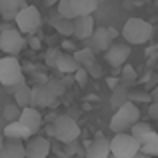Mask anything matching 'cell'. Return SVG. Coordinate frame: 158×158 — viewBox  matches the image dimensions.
<instances>
[{"instance_id": "1", "label": "cell", "mask_w": 158, "mask_h": 158, "mask_svg": "<svg viewBox=\"0 0 158 158\" xmlns=\"http://www.w3.org/2000/svg\"><path fill=\"white\" fill-rule=\"evenodd\" d=\"M140 120V110L134 100H128L124 106L116 108L114 116L110 120V130L112 132H126Z\"/></svg>"}, {"instance_id": "2", "label": "cell", "mask_w": 158, "mask_h": 158, "mask_svg": "<svg viewBox=\"0 0 158 158\" xmlns=\"http://www.w3.org/2000/svg\"><path fill=\"white\" fill-rule=\"evenodd\" d=\"M152 24L142 18H128L122 28V38L128 44H146L152 38Z\"/></svg>"}, {"instance_id": "3", "label": "cell", "mask_w": 158, "mask_h": 158, "mask_svg": "<svg viewBox=\"0 0 158 158\" xmlns=\"http://www.w3.org/2000/svg\"><path fill=\"white\" fill-rule=\"evenodd\" d=\"M142 144L128 132H114V138L110 140V148L112 154L116 158H132L140 152Z\"/></svg>"}, {"instance_id": "4", "label": "cell", "mask_w": 158, "mask_h": 158, "mask_svg": "<svg viewBox=\"0 0 158 158\" xmlns=\"http://www.w3.org/2000/svg\"><path fill=\"white\" fill-rule=\"evenodd\" d=\"M22 66H20L18 58L14 54H8V56L0 58V84L2 86H14L18 82H22Z\"/></svg>"}, {"instance_id": "5", "label": "cell", "mask_w": 158, "mask_h": 158, "mask_svg": "<svg viewBox=\"0 0 158 158\" xmlns=\"http://www.w3.org/2000/svg\"><path fill=\"white\" fill-rule=\"evenodd\" d=\"M80 136V126L76 124V120L70 116L62 114L54 120V138H58L60 142L70 144Z\"/></svg>"}, {"instance_id": "6", "label": "cell", "mask_w": 158, "mask_h": 158, "mask_svg": "<svg viewBox=\"0 0 158 158\" xmlns=\"http://www.w3.org/2000/svg\"><path fill=\"white\" fill-rule=\"evenodd\" d=\"M14 22L24 34H34V32L40 28V24H42V16H40V10L36 6L26 4V6L16 14Z\"/></svg>"}, {"instance_id": "7", "label": "cell", "mask_w": 158, "mask_h": 158, "mask_svg": "<svg viewBox=\"0 0 158 158\" xmlns=\"http://www.w3.org/2000/svg\"><path fill=\"white\" fill-rule=\"evenodd\" d=\"M24 32L20 30L18 26H8L6 30L0 32V50L6 52V54H18L22 50L24 46H26V40H24Z\"/></svg>"}, {"instance_id": "8", "label": "cell", "mask_w": 158, "mask_h": 158, "mask_svg": "<svg viewBox=\"0 0 158 158\" xmlns=\"http://www.w3.org/2000/svg\"><path fill=\"white\" fill-rule=\"evenodd\" d=\"M56 94L48 88L46 82H40V84L32 86V106L36 108H46V106H52L56 102Z\"/></svg>"}, {"instance_id": "9", "label": "cell", "mask_w": 158, "mask_h": 158, "mask_svg": "<svg viewBox=\"0 0 158 158\" xmlns=\"http://www.w3.org/2000/svg\"><path fill=\"white\" fill-rule=\"evenodd\" d=\"M50 154V142L44 136H30L26 144V156L28 158H44Z\"/></svg>"}, {"instance_id": "10", "label": "cell", "mask_w": 158, "mask_h": 158, "mask_svg": "<svg viewBox=\"0 0 158 158\" xmlns=\"http://www.w3.org/2000/svg\"><path fill=\"white\" fill-rule=\"evenodd\" d=\"M128 56H130V46L128 44H114L106 50V62L112 68H122V64H126Z\"/></svg>"}, {"instance_id": "11", "label": "cell", "mask_w": 158, "mask_h": 158, "mask_svg": "<svg viewBox=\"0 0 158 158\" xmlns=\"http://www.w3.org/2000/svg\"><path fill=\"white\" fill-rule=\"evenodd\" d=\"M94 18L92 14H82L74 18V36L78 40H88L94 34Z\"/></svg>"}, {"instance_id": "12", "label": "cell", "mask_w": 158, "mask_h": 158, "mask_svg": "<svg viewBox=\"0 0 158 158\" xmlns=\"http://www.w3.org/2000/svg\"><path fill=\"white\" fill-rule=\"evenodd\" d=\"M112 40L114 38H112L108 28H96L94 34L88 38V46H92L94 50H98V52H106L108 48L112 46Z\"/></svg>"}, {"instance_id": "13", "label": "cell", "mask_w": 158, "mask_h": 158, "mask_svg": "<svg viewBox=\"0 0 158 158\" xmlns=\"http://www.w3.org/2000/svg\"><path fill=\"white\" fill-rule=\"evenodd\" d=\"M20 122L26 124L28 128L32 130V134H36V132L40 130V126H42V114H40L38 110H36V106H24L22 108V114H20Z\"/></svg>"}, {"instance_id": "14", "label": "cell", "mask_w": 158, "mask_h": 158, "mask_svg": "<svg viewBox=\"0 0 158 158\" xmlns=\"http://www.w3.org/2000/svg\"><path fill=\"white\" fill-rule=\"evenodd\" d=\"M4 136L10 138V140H28L34 134H32V130L26 124H22L20 120H14V122H8L4 126Z\"/></svg>"}, {"instance_id": "15", "label": "cell", "mask_w": 158, "mask_h": 158, "mask_svg": "<svg viewBox=\"0 0 158 158\" xmlns=\"http://www.w3.org/2000/svg\"><path fill=\"white\" fill-rule=\"evenodd\" d=\"M108 154H112L110 140H106V138L100 136V138L88 142V148H86V156L88 158H106Z\"/></svg>"}, {"instance_id": "16", "label": "cell", "mask_w": 158, "mask_h": 158, "mask_svg": "<svg viewBox=\"0 0 158 158\" xmlns=\"http://www.w3.org/2000/svg\"><path fill=\"white\" fill-rule=\"evenodd\" d=\"M24 6H26V0H0V14L4 20H14Z\"/></svg>"}, {"instance_id": "17", "label": "cell", "mask_w": 158, "mask_h": 158, "mask_svg": "<svg viewBox=\"0 0 158 158\" xmlns=\"http://www.w3.org/2000/svg\"><path fill=\"white\" fill-rule=\"evenodd\" d=\"M10 88H12V94H14V100L22 108L32 104V88L24 80L18 82V84H14V86H10Z\"/></svg>"}, {"instance_id": "18", "label": "cell", "mask_w": 158, "mask_h": 158, "mask_svg": "<svg viewBox=\"0 0 158 158\" xmlns=\"http://www.w3.org/2000/svg\"><path fill=\"white\" fill-rule=\"evenodd\" d=\"M80 66L82 64L76 60L74 54H60V58H58V62H56L54 68H56L58 72H62V74H74Z\"/></svg>"}, {"instance_id": "19", "label": "cell", "mask_w": 158, "mask_h": 158, "mask_svg": "<svg viewBox=\"0 0 158 158\" xmlns=\"http://www.w3.org/2000/svg\"><path fill=\"white\" fill-rule=\"evenodd\" d=\"M50 24L54 26V30L58 32V34L62 36H74V18H64V16H54V18L50 20Z\"/></svg>"}, {"instance_id": "20", "label": "cell", "mask_w": 158, "mask_h": 158, "mask_svg": "<svg viewBox=\"0 0 158 158\" xmlns=\"http://www.w3.org/2000/svg\"><path fill=\"white\" fill-rule=\"evenodd\" d=\"M130 100V92H128V88H126V84H118L116 88H112V94H110V106L114 108H120V106H124L126 102Z\"/></svg>"}, {"instance_id": "21", "label": "cell", "mask_w": 158, "mask_h": 158, "mask_svg": "<svg viewBox=\"0 0 158 158\" xmlns=\"http://www.w3.org/2000/svg\"><path fill=\"white\" fill-rule=\"evenodd\" d=\"M0 156H4V158H24L26 156V146H24L20 140L8 142L4 148H0Z\"/></svg>"}, {"instance_id": "22", "label": "cell", "mask_w": 158, "mask_h": 158, "mask_svg": "<svg viewBox=\"0 0 158 158\" xmlns=\"http://www.w3.org/2000/svg\"><path fill=\"white\" fill-rule=\"evenodd\" d=\"M98 2L100 0H72V6L76 16H82V14H92L98 8Z\"/></svg>"}, {"instance_id": "23", "label": "cell", "mask_w": 158, "mask_h": 158, "mask_svg": "<svg viewBox=\"0 0 158 158\" xmlns=\"http://www.w3.org/2000/svg\"><path fill=\"white\" fill-rule=\"evenodd\" d=\"M140 152L150 156H158V132L152 130L146 138L142 140V146H140Z\"/></svg>"}, {"instance_id": "24", "label": "cell", "mask_w": 158, "mask_h": 158, "mask_svg": "<svg viewBox=\"0 0 158 158\" xmlns=\"http://www.w3.org/2000/svg\"><path fill=\"white\" fill-rule=\"evenodd\" d=\"M74 56H76V60L80 62L82 66H90L94 60H96V50H94L92 46H84V48L74 50Z\"/></svg>"}, {"instance_id": "25", "label": "cell", "mask_w": 158, "mask_h": 158, "mask_svg": "<svg viewBox=\"0 0 158 158\" xmlns=\"http://www.w3.org/2000/svg\"><path fill=\"white\" fill-rule=\"evenodd\" d=\"M150 132H152V128H150V124H146V122H140V120H138V122H136V124H134V126H132V128H130V134H132V136H134V138H136V140H138V142H140V144H142V140H144V138H146V136H148V134H150Z\"/></svg>"}, {"instance_id": "26", "label": "cell", "mask_w": 158, "mask_h": 158, "mask_svg": "<svg viewBox=\"0 0 158 158\" xmlns=\"http://www.w3.org/2000/svg\"><path fill=\"white\" fill-rule=\"evenodd\" d=\"M20 114H22V106L16 102V104H6L4 106V118L6 122H14V120H20Z\"/></svg>"}, {"instance_id": "27", "label": "cell", "mask_w": 158, "mask_h": 158, "mask_svg": "<svg viewBox=\"0 0 158 158\" xmlns=\"http://www.w3.org/2000/svg\"><path fill=\"white\" fill-rule=\"evenodd\" d=\"M58 14L64 16V18H76L72 0H58Z\"/></svg>"}, {"instance_id": "28", "label": "cell", "mask_w": 158, "mask_h": 158, "mask_svg": "<svg viewBox=\"0 0 158 158\" xmlns=\"http://www.w3.org/2000/svg\"><path fill=\"white\" fill-rule=\"evenodd\" d=\"M120 78H122V84H134L136 82V70L132 68L130 64H122V70H120Z\"/></svg>"}, {"instance_id": "29", "label": "cell", "mask_w": 158, "mask_h": 158, "mask_svg": "<svg viewBox=\"0 0 158 158\" xmlns=\"http://www.w3.org/2000/svg\"><path fill=\"white\" fill-rule=\"evenodd\" d=\"M72 76H74V82H76L78 86H86V84H88V78H90V72H88L86 66H80Z\"/></svg>"}, {"instance_id": "30", "label": "cell", "mask_w": 158, "mask_h": 158, "mask_svg": "<svg viewBox=\"0 0 158 158\" xmlns=\"http://www.w3.org/2000/svg\"><path fill=\"white\" fill-rule=\"evenodd\" d=\"M48 84V88L52 90L56 96H62V94L66 92V84H64V80H58V78H50V80L46 82Z\"/></svg>"}, {"instance_id": "31", "label": "cell", "mask_w": 158, "mask_h": 158, "mask_svg": "<svg viewBox=\"0 0 158 158\" xmlns=\"http://www.w3.org/2000/svg\"><path fill=\"white\" fill-rule=\"evenodd\" d=\"M60 50H56V48H52V50H48L46 52V64L48 66H56V62H58V58H60Z\"/></svg>"}, {"instance_id": "32", "label": "cell", "mask_w": 158, "mask_h": 158, "mask_svg": "<svg viewBox=\"0 0 158 158\" xmlns=\"http://www.w3.org/2000/svg\"><path fill=\"white\" fill-rule=\"evenodd\" d=\"M86 68H88V72H90V78H100L102 76V66L98 64L96 60H94L90 66H86Z\"/></svg>"}, {"instance_id": "33", "label": "cell", "mask_w": 158, "mask_h": 158, "mask_svg": "<svg viewBox=\"0 0 158 158\" xmlns=\"http://www.w3.org/2000/svg\"><path fill=\"white\" fill-rule=\"evenodd\" d=\"M130 100H136V102H148V100H152V94H144V92H130Z\"/></svg>"}, {"instance_id": "34", "label": "cell", "mask_w": 158, "mask_h": 158, "mask_svg": "<svg viewBox=\"0 0 158 158\" xmlns=\"http://www.w3.org/2000/svg\"><path fill=\"white\" fill-rule=\"evenodd\" d=\"M148 114H150L152 120H158V102L152 100V104L148 106Z\"/></svg>"}, {"instance_id": "35", "label": "cell", "mask_w": 158, "mask_h": 158, "mask_svg": "<svg viewBox=\"0 0 158 158\" xmlns=\"http://www.w3.org/2000/svg\"><path fill=\"white\" fill-rule=\"evenodd\" d=\"M108 86H110V90L116 88V86H118V80H116L114 76H110V78H108Z\"/></svg>"}, {"instance_id": "36", "label": "cell", "mask_w": 158, "mask_h": 158, "mask_svg": "<svg viewBox=\"0 0 158 158\" xmlns=\"http://www.w3.org/2000/svg\"><path fill=\"white\" fill-rule=\"evenodd\" d=\"M30 44H32V48H40V40L38 38H30Z\"/></svg>"}, {"instance_id": "37", "label": "cell", "mask_w": 158, "mask_h": 158, "mask_svg": "<svg viewBox=\"0 0 158 158\" xmlns=\"http://www.w3.org/2000/svg\"><path fill=\"white\" fill-rule=\"evenodd\" d=\"M150 94H152V100H154V102H158V86H156L154 90H152Z\"/></svg>"}, {"instance_id": "38", "label": "cell", "mask_w": 158, "mask_h": 158, "mask_svg": "<svg viewBox=\"0 0 158 158\" xmlns=\"http://www.w3.org/2000/svg\"><path fill=\"white\" fill-rule=\"evenodd\" d=\"M62 46H64V48H74V44L70 42V40H64V44H62Z\"/></svg>"}, {"instance_id": "39", "label": "cell", "mask_w": 158, "mask_h": 158, "mask_svg": "<svg viewBox=\"0 0 158 158\" xmlns=\"http://www.w3.org/2000/svg\"><path fill=\"white\" fill-rule=\"evenodd\" d=\"M0 148H2V138H0Z\"/></svg>"}]
</instances>
